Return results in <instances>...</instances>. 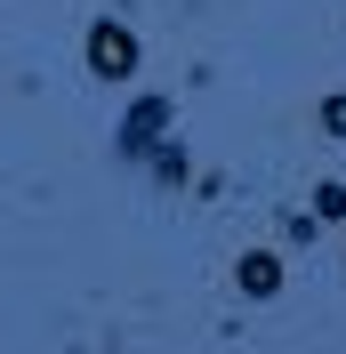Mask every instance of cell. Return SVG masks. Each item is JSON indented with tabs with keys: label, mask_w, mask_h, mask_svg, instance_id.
<instances>
[{
	"label": "cell",
	"mask_w": 346,
	"mask_h": 354,
	"mask_svg": "<svg viewBox=\"0 0 346 354\" xmlns=\"http://www.w3.org/2000/svg\"><path fill=\"white\" fill-rule=\"evenodd\" d=\"M274 282H282V274H274V258H250V266H242V290H258V298H266Z\"/></svg>",
	"instance_id": "obj_2"
},
{
	"label": "cell",
	"mask_w": 346,
	"mask_h": 354,
	"mask_svg": "<svg viewBox=\"0 0 346 354\" xmlns=\"http://www.w3.org/2000/svg\"><path fill=\"white\" fill-rule=\"evenodd\" d=\"M322 121H330V129L346 137V97H330V105H322Z\"/></svg>",
	"instance_id": "obj_3"
},
{
	"label": "cell",
	"mask_w": 346,
	"mask_h": 354,
	"mask_svg": "<svg viewBox=\"0 0 346 354\" xmlns=\"http://www.w3.org/2000/svg\"><path fill=\"white\" fill-rule=\"evenodd\" d=\"M97 73H129V41H121V32H97Z\"/></svg>",
	"instance_id": "obj_1"
}]
</instances>
